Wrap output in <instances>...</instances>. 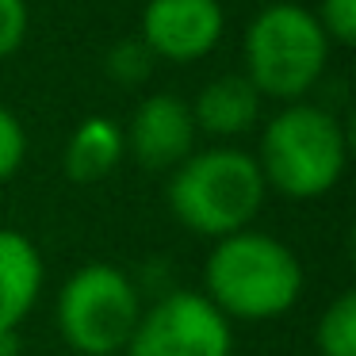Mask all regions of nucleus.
Segmentation results:
<instances>
[{
    "label": "nucleus",
    "mask_w": 356,
    "mask_h": 356,
    "mask_svg": "<svg viewBox=\"0 0 356 356\" xmlns=\"http://www.w3.org/2000/svg\"><path fill=\"white\" fill-rule=\"evenodd\" d=\"M302 291V264L280 238L238 230L218 238L207 257V299L226 318L264 322L295 307Z\"/></svg>",
    "instance_id": "nucleus-1"
},
{
    "label": "nucleus",
    "mask_w": 356,
    "mask_h": 356,
    "mask_svg": "<svg viewBox=\"0 0 356 356\" xmlns=\"http://www.w3.org/2000/svg\"><path fill=\"white\" fill-rule=\"evenodd\" d=\"M264 184L257 157L230 146L192 154L172 169L169 207L180 222L200 238H230L249 230L257 211L264 207Z\"/></svg>",
    "instance_id": "nucleus-2"
},
{
    "label": "nucleus",
    "mask_w": 356,
    "mask_h": 356,
    "mask_svg": "<svg viewBox=\"0 0 356 356\" xmlns=\"http://www.w3.org/2000/svg\"><path fill=\"white\" fill-rule=\"evenodd\" d=\"M330 47L310 8L272 0L253 16L245 31V77L268 100L299 104L322 81Z\"/></svg>",
    "instance_id": "nucleus-3"
},
{
    "label": "nucleus",
    "mask_w": 356,
    "mask_h": 356,
    "mask_svg": "<svg viewBox=\"0 0 356 356\" xmlns=\"http://www.w3.org/2000/svg\"><path fill=\"white\" fill-rule=\"evenodd\" d=\"M348 161L345 131L325 108L287 104L261 138V177L287 200H318L341 180Z\"/></svg>",
    "instance_id": "nucleus-4"
},
{
    "label": "nucleus",
    "mask_w": 356,
    "mask_h": 356,
    "mask_svg": "<svg viewBox=\"0 0 356 356\" xmlns=\"http://www.w3.org/2000/svg\"><path fill=\"white\" fill-rule=\"evenodd\" d=\"M142 318L134 280L115 264H85L58 295V325L81 356H115L127 348Z\"/></svg>",
    "instance_id": "nucleus-5"
},
{
    "label": "nucleus",
    "mask_w": 356,
    "mask_h": 356,
    "mask_svg": "<svg viewBox=\"0 0 356 356\" xmlns=\"http://www.w3.org/2000/svg\"><path fill=\"white\" fill-rule=\"evenodd\" d=\"M230 318L200 291H172L134 325L127 356H230Z\"/></svg>",
    "instance_id": "nucleus-6"
},
{
    "label": "nucleus",
    "mask_w": 356,
    "mask_h": 356,
    "mask_svg": "<svg viewBox=\"0 0 356 356\" xmlns=\"http://www.w3.org/2000/svg\"><path fill=\"white\" fill-rule=\"evenodd\" d=\"M226 31V16L218 0H149L142 12L146 50L165 62H200L218 47Z\"/></svg>",
    "instance_id": "nucleus-7"
},
{
    "label": "nucleus",
    "mask_w": 356,
    "mask_h": 356,
    "mask_svg": "<svg viewBox=\"0 0 356 356\" xmlns=\"http://www.w3.org/2000/svg\"><path fill=\"white\" fill-rule=\"evenodd\" d=\"M195 134H200V127L192 119V108L180 96L157 92L134 108V119L123 131V138H127V154L142 169L165 172L195 154Z\"/></svg>",
    "instance_id": "nucleus-8"
},
{
    "label": "nucleus",
    "mask_w": 356,
    "mask_h": 356,
    "mask_svg": "<svg viewBox=\"0 0 356 356\" xmlns=\"http://www.w3.org/2000/svg\"><path fill=\"white\" fill-rule=\"evenodd\" d=\"M42 291V257L31 238L0 226V330H19Z\"/></svg>",
    "instance_id": "nucleus-9"
},
{
    "label": "nucleus",
    "mask_w": 356,
    "mask_h": 356,
    "mask_svg": "<svg viewBox=\"0 0 356 356\" xmlns=\"http://www.w3.org/2000/svg\"><path fill=\"white\" fill-rule=\"evenodd\" d=\"M261 100L264 96L253 88L245 73H222L211 85H203V92L188 108H192V119L200 131L234 138V134L253 131V123L261 119Z\"/></svg>",
    "instance_id": "nucleus-10"
},
{
    "label": "nucleus",
    "mask_w": 356,
    "mask_h": 356,
    "mask_svg": "<svg viewBox=\"0 0 356 356\" xmlns=\"http://www.w3.org/2000/svg\"><path fill=\"white\" fill-rule=\"evenodd\" d=\"M127 154V138L111 119L92 115L70 134L65 142V177L73 184H96L111 177Z\"/></svg>",
    "instance_id": "nucleus-11"
},
{
    "label": "nucleus",
    "mask_w": 356,
    "mask_h": 356,
    "mask_svg": "<svg viewBox=\"0 0 356 356\" xmlns=\"http://www.w3.org/2000/svg\"><path fill=\"white\" fill-rule=\"evenodd\" d=\"M314 345L322 356H356V295L345 291L325 307L314 330Z\"/></svg>",
    "instance_id": "nucleus-12"
},
{
    "label": "nucleus",
    "mask_w": 356,
    "mask_h": 356,
    "mask_svg": "<svg viewBox=\"0 0 356 356\" xmlns=\"http://www.w3.org/2000/svg\"><path fill=\"white\" fill-rule=\"evenodd\" d=\"M154 70V54L146 50L142 39H123L111 47L108 54V73L119 81V85H142Z\"/></svg>",
    "instance_id": "nucleus-13"
},
{
    "label": "nucleus",
    "mask_w": 356,
    "mask_h": 356,
    "mask_svg": "<svg viewBox=\"0 0 356 356\" xmlns=\"http://www.w3.org/2000/svg\"><path fill=\"white\" fill-rule=\"evenodd\" d=\"M27 157V134H24V123L12 115L4 104H0V184L12 180L19 172Z\"/></svg>",
    "instance_id": "nucleus-14"
},
{
    "label": "nucleus",
    "mask_w": 356,
    "mask_h": 356,
    "mask_svg": "<svg viewBox=\"0 0 356 356\" xmlns=\"http://www.w3.org/2000/svg\"><path fill=\"white\" fill-rule=\"evenodd\" d=\"M314 16L330 42H337V47L356 42V0H322Z\"/></svg>",
    "instance_id": "nucleus-15"
},
{
    "label": "nucleus",
    "mask_w": 356,
    "mask_h": 356,
    "mask_svg": "<svg viewBox=\"0 0 356 356\" xmlns=\"http://www.w3.org/2000/svg\"><path fill=\"white\" fill-rule=\"evenodd\" d=\"M27 39V0H0V62L12 58Z\"/></svg>",
    "instance_id": "nucleus-16"
},
{
    "label": "nucleus",
    "mask_w": 356,
    "mask_h": 356,
    "mask_svg": "<svg viewBox=\"0 0 356 356\" xmlns=\"http://www.w3.org/2000/svg\"><path fill=\"white\" fill-rule=\"evenodd\" d=\"M19 330H0V356H16L19 353Z\"/></svg>",
    "instance_id": "nucleus-17"
},
{
    "label": "nucleus",
    "mask_w": 356,
    "mask_h": 356,
    "mask_svg": "<svg viewBox=\"0 0 356 356\" xmlns=\"http://www.w3.org/2000/svg\"><path fill=\"white\" fill-rule=\"evenodd\" d=\"M268 4H272V0H268Z\"/></svg>",
    "instance_id": "nucleus-18"
}]
</instances>
